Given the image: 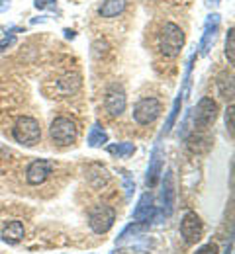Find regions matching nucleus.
I'll return each instance as SVG.
<instances>
[{"instance_id": "23", "label": "nucleus", "mask_w": 235, "mask_h": 254, "mask_svg": "<svg viewBox=\"0 0 235 254\" xmlns=\"http://www.w3.org/2000/svg\"><path fill=\"white\" fill-rule=\"evenodd\" d=\"M194 254H220V251H218L216 243H208V245H202Z\"/></svg>"}, {"instance_id": "2", "label": "nucleus", "mask_w": 235, "mask_h": 254, "mask_svg": "<svg viewBox=\"0 0 235 254\" xmlns=\"http://www.w3.org/2000/svg\"><path fill=\"white\" fill-rule=\"evenodd\" d=\"M12 137L24 147H35L41 141V126L34 116H20L12 126Z\"/></svg>"}, {"instance_id": "5", "label": "nucleus", "mask_w": 235, "mask_h": 254, "mask_svg": "<svg viewBox=\"0 0 235 254\" xmlns=\"http://www.w3.org/2000/svg\"><path fill=\"white\" fill-rule=\"evenodd\" d=\"M220 114V106L212 96H204L194 108V131H208L216 124Z\"/></svg>"}, {"instance_id": "14", "label": "nucleus", "mask_w": 235, "mask_h": 254, "mask_svg": "<svg viewBox=\"0 0 235 254\" xmlns=\"http://www.w3.org/2000/svg\"><path fill=\"white\" fill-rule=\"evenodd\" d=\"M216 86H218V92L220 96L226 100V102H234V74L224 70L218 74V80H216Z\"/></svg>"}, {"instance_id": "11", "label": "nucleus", "mask_w": 235, "mask_h": 254, "mask_svg": "<svg viewBox=\"0 0 235 254\" xmlns=\"http://www.w3.org/2000/svg\"><path fill=\"white\" fill-rule=\"evenodd\" d=\"M153 215H155V201H153V195L147 191V193L141 195L137 207L134 209V221L147 223L149 225V221L153 219Z\"/></svg>"}, {"instance_id": "25", "label": "nucleus", "mask_w": 235, "mask_h": 254, "mask_svg": "<svg viewBox=\"0 0 235 254\" xmlns=\"http://www.w3.org/2000/svg\"><path fill=\"white\" fill-rule=\"evenodd\" d=\"M232 251H234V241H230V243H228V247H226L224 254H232Z\"/></svg>"}, {"instance_id": "22", "label": "nucleus", "mask_w": 235, "mask_h": 254, "mask_svg": "<svg viewBox=\"0 0 235 254\" xmlns=\"http://www.w3.org/2000/svg\"><path fill=\"white\" fill-rule=\"evenodd\" d=\"M234 104H230L228 106V112H226V127H228V131H230V135L234 137V120H235V114H234Z\"/></svg>"}, {"instance_id": "19", "label": "nucleus", "mask_w": 235, "mask_h": 254, "mask_svg": "<svg viewBox=\"0 0 235 254\" xmlns=\"http://www.w3.org/2000/svg\"><path fill=\"white\" fill-rule=\"evenodd\" d=\"M226 57H228V63H235V35L234 28L228 30V37H226Z\"/></svg>"}, {"instance_id": "21", "label": "nucleus", "mask_w": 235, "mask_h": 254, "mask_svg": "<svg viewBox=\"0 0 235 254\" xmlns=\"http://www.w3.org/2000/svg\"><path fill=\"white\" fill-rule=\"evenodd\" d=\"M135 147L132 143H120V145H112L110 147V153L112 155H118V157H130L134 155Z\"/></svg>"}, {"instance_id": "18", "label": "nucleus", "mask_w": 235, "mask_h": 254, "mask_svg": "<svg viewBox=\"0 0 235 254\" xmlns=\"http://www.w3.org/2000/svg\"><path fill=\"white\" fill-rule=\"evenodd\" d=\"M159 174H161V159H159V155H155L153 160H151L149 170H147V180H145L149 188H153L159 182Z\"/></svg>"}, {"instance_id": "10", "label": "nucleus", "mask_w": 235, "mask_h": 254, "mask_svg": "<svg viewBox=\"0 0 235 254\" xmlns=\"http://www.w3.org/2000/svg\"><path fill=\"white\" fill-rule=\"evenodd\" d=\"M53 174V162L45 159H37L26 168V182L30 186H41Z\"/></svg>"}, {"instance_id": "4", "label": "nucleus", "mask_w": 235, "mask_h": 254, "mask_svg": "<svg viewBox=\"0 0 235 254\" xmlns=\"http://www.w3.org/2000/svg\"><path fill=\"white\" fill-rule=\"evenodd\" d=\"M134 122L137 126H151L163 114V102L155 96H143L134 104Z\"/></svg>"}, {"instance_id": "12", "label": "nucleus", "mask_w": 235, "mask_h": 254, "mask_svg": "<svg viewBox=\"0 0 235 254\" xmlns=\"http://www.w3.org/2000/svg\"><path fill=\"white\" fill-rule=\"evenodd\" d=\"M26 235V229H24V223L14 219V221H8L2 231H0V239L6 243V245H18Z\"/></svg>"}, {"instance_id": "15", "label": "nucleus", "mask_w": 235, "mask_h": 254, "mask_svg": "<svg viewBox=\"0 0 235 254\" xmlns=\"http://www.w3.org/2000/svg\"><path fill=\"white\" fill-rule=\"evenodd\" d=\"M126 8V0H104L102 6L98 8V16L100 18H116L118 14H122Z\"/></svg>"}, {"instance_id": "6", "label": "nucleus", "mask_w": 235, "mask_h": 254, "mask_svg": "<svg viewBox=\"0 0 235 254\" xmlns=\"http://www.w3.org/2000/svg\"><path fill=\"white\" fill-rule=\"evenodd\" d=\"M114 221H116V209L108 203H96L88 211V227L96 235L108 233L114 227Z\"/></svg>"}, {"instance_id": "16", "label": "nucleus", "mask_w": 235, "mask_h": 254, "mask_svg": "<svg viewBox=\"0 0 235 254\" xmlns=\"http://www.w3.org/2000/svg\"><path fill=\"white\" fill-rule=\"evenodd\" d=\"M163 211L165 215H170L172 209H174V186H172V178L167 176L165 178V184H163Z\"/></svg>"}, {"instance_id": "13", "label": "nucleus", "mask_w": 235, "mask_h": 254, "mask_svg": "<svg viewBox=\"0 0 235 254\" xmlns=\"http://www.w3.org/2000/svg\"><path fill=\"white\" fill-rule=\"evenodd\" d=\"M212 137L208 135V131H194L188 139H186V147L192 151V153H196V155H200V153H208L210 149H212Z\"/></svg>"}, {"instance_id": "24", "label": "nucleus", "mask_w": 235, "mask_h": 254, "mask_svg": "<svg viewBox=\"0 0 235 254\" xmlns=\"http://www.w3.org/2000/svg\"><path fill=\"white\" fill-rule=\"evenodd\" d=\"M147 4H182L184 0H143Z\"/></svg>"}, {"instance_id": "8", "label": "nucleus", "mask_w": 235, "mask_h": 254, "mask_svg": "<svg viewBox=\"0 0 235 254\" xmlns=\"http://www.w3.org/2000/svg\"><path fill=\"white\" fill-rule=\"evenodd\" d=\"M128 108V96L122 84H110L104 92V110L112 118H120Z\"/></svg>"}, {"instance_id": "17", "label": "nucleus", "mask_w": 235, "mask_h": 254, "mask_svg": "<svg viewBox=\"0 0 235 254\" xmlns=\"http://www.w3.org/2000/svg\"><path fill=\"white\" fill-rule=\"evenodd\" d=\"M147 229H149V225H147V223H137V221L130 223V225L122 231V235L116 239V243H124L126 239H130V237H134V235H141V233H145Z\"/></svg>"}, {"instance_id": "9", "label": "nucleus", "mask_w": 235, "mask_h": 254, "mask_svg": "<svg viewBox=\"0 0 235 254\" xmlns=\"http://www.w3.org/2000/svg\"><path fill=\"white\" fill-rule=\"evenodd\" d=\"M180 237L186 245H196L204 237V223L196 211H186L180 221Z\"/></svg>"}, {"instance_id": "1", "label": "nucleus", "mask_w": 235, "mask_h": 254, "mask_svg": "<svg viewBox=\"0 0 235 254\" xmlns=\"http://www.w3.org/2000/svg\"><path fill=\"white\" fill-rule=\"evenodd\" d=\"M151 33H153V47L163 59L172 61L180 55V51L184 47V30L176 22L161 20L151 30Z\"/></svg>"}, {"instance_id": "7", "label": "nucleus", "mask_w": 235, "mask_h": 254, "mask_svg": "<svg viewBox=\"0 0 235 254\" xmlns=\"http://www.w3.org/2000/svg\"><path fill=\"white\" fill-rule=\"evenodd\" d=\"M80 86H82V76L75 70H67L51 82V92L49 94L53 98H71L80 90Z\"/></svg>"}, {"instance_id": "20", "label": "nucleus", "mask_w": 235, "mask_h": 254, "mask_svg": "<svg viewBox=\"0 0 235 254\" xmlns=\"http://www.w3.org/2000/svg\"><path fill=\"white\" fill-rule=\"evenodd\" d=\"M106 133L100 129V126H94V129L90 131V135H88V143H90V147H100L106 143Z\"/></svg>"}, {"instance_id": "3", "label": "nucleus", "mask_w": 235, "mask_h": 254, "mask_svg": "<svg viewBox=\"0 0 235 254\" xmlns=\"http://www.w3.org/2000/svg\"><path fill=\"white\" fill-rule=\"evenodd\" d=\"M49 137H51V143L57 145V147H71V145H75L77 137H78L77 122L67 118V116H57L51 122V126H49Z\"/></svg>"}]
</instances>
